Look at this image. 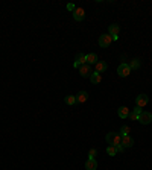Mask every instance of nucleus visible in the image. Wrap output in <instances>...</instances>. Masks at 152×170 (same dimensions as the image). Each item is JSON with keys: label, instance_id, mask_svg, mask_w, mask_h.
<instances>
[{"label": "nucleus", "instance_id": "1", "mask_svg": "<svg viewBox=\"0 0 152 170\" xmlns=\"http://www.w3.org/2000/svg\"><path fill=\"white\" fill-rule=\"evenodd\" d=\"M105 140L110 146H119L120 141H122V135L117 134V132H110V134H106Z\"/></svg>", "mask_w": 152, "mask_h": 170}, {"label": "nucleus", "instance_id": "2", "mask_svg": "<svg viewBox=\"0 0 152 170\" xmlns=\"http://www.w3.org/2000/svg\"><path fill=\"white\" fill-rule=\"evenodd\" d=\"M117 75L120 76V78H126L131 75V67H129V64L126 62H122L119 67H117Z\"/></svg>", "mask_w": 152, "mask_h": 170}, {"label": "nucleus", "instance_id": "3", "mask_svg": "<svg viewBox=\"0 0 152 170\" xmlns=\"http://www.w3.org/2000/svg\"><path fill=\"white\" fill-rule=\"evenodd\" d=\"M97 43H99V46H101V47H110V46H111V43H113V36H111L110 34L101 35Z\"/></svg>", "mask_w": 152, "mask_h": 170}, {"label": "nucleus", "instance_id": "4", "mask_svg": "<svg viewBox=\"0 0 152 170\" xmlns=\"http://www.w3.org/2000/svg\"><path fill=\"white\" fill-rule=\"evenodd\" d=\"M139 122L141 125H149L152 122V114L148 113V111H143V113L139 115Z\"/></svg>", "mask_w": 152, "mask_h": 170}, {"label": "nucleus", "instance_id": "5", "mask_svg": "<svg viewBox=\"0 0 152 170\" xmlns=\"http://www.w3.org/2000/svg\"><path fill=\"white\" fill-rule=\"evenodd\" d=\"M149 102V97L146 96V94H139L137 96V99H135V106H139V108H143V106H146Z\"/></svg>", "mask_w": 152, "mask_h": 170}, {"label": "nucleus", "instance_id": "6", "mask_svg": "<svg viewBox=\"0 0 152 170\" xmlns=\"http://www.w3.org/2000/svg\"><path fill=\"white\" fill-rule=\"evenodd\" d=\"M78 70H79V75H81L82 78H90V76H91V73H93L88 64H84V66H81Z\"/></svg>", "mask_w": 152, "mask_h": 170}, {"label": "nucleus", "instance_id": "7", "mask_svg": "<svg viewBox=\"0 0 152 170\" xmlns=\"http://www.w3.org/2000/svg\"><path fill=\"white\" fill-rule=\"evenodd\" d=\"M84 64H87V62H85V55H84V53H78V55H76V58H75L73 67H75V68H79L81 66H84Z\"/></svg>", "mask_w": 152, "mask_h": 170}, {"label": "nucleus", "instance_id": "8", "mask_svg": "<svg viewBox=\"0 0 152 170\" xmlns=\"http://www.w3.org/2000/svg\"><path fill=\"white\" fill-rule=\"evenodd\" d=\"M120 144H122L123 148H132V146H134V138H132L131 135L122 137V141H120Z\"/></svg>", "mask_w": 152, "mask_h": 170}, {"label": "nucleus", "instance_id": "9", "mask_svg": "<svg viewBox=\"0 0 152 170\" xmlns=\"http://www.w3.org/2000/svg\"><path fill=\"white\" fill-rule=\"evenodd\" d=\"M73 18H75L76 22H82V20L85 18V11H84L82 8H76V9L73 11Z\"/></svg>", "mask_w": 152, "mask_h": 170}, {"label": "nucleus", "instance_id": "10", "mask_svg": "<svg viewBox=\"0 0 152 170\" xmlns=\"http://www.w3.org/2000/svg\"><path fill=\"white\" fill-rule=\"evenodd\" d=\"M85 169L87 170H96L97 169V161L94 158H88L85 163Z\"/></svg>", "mask_w": 152, "mask_h": 170}, {"label": "nucleus", "instance_id": "11", "mask_svg": "<svg viewBox=\"0 0 152 170\" xmlns=\"http://www.w3.org/2000/svg\"><path fill=\"white\" fill-rule=\"evenodd\" d=\"M119 31H120V26H119V24H116V23L110 24V27H108V32H110V35H111L113 38H114V36H117Z\"/></svg>", "mask_w": 152, "mask_h": 170}, {"label": "nucleus", "instance_id": "12", "mask_svg": "<svg viewBox=\"0 0 152 170\" xmlns=\"http://www.w3.org/2000/svg\"><path fill=\"white\" fill-rule=\"evenodd\" d=\"M87 99H88V93H87V91H79L78 96H76V103L87 102Z\"/></svg>", "mask_w": 152, "mask_h": 170}, {"label": "nucleus", "instance_id": "13", "mask_svg": "<svg viewBox=\"0 0 152 170\" xmlns=\"http://www.w3.org/2000/svg\"><path fill=\"white\" fill-rule=\"evenodd\" d=\"M99 61V58L96 53H88V55H85V62L90 66V64H96Z\"/></svg>", "mask_w": 152, "mask_h": 170}, {"label": "nucleus", "instance_id": "14", "mask_svg": "<svg viewBox=\"0 0 152 170\" xmlns=\"http://www.w3.org/2000/svg\"><path fill=\"white\" fill-rule=\"evenodd\" d=\"M143 113V109L139 108V106H135L134 109H132V113H129V119L131 120H139V115Z\"/></svg>", "mask_w": 152, "mask_h": 170}, {"label": "nucleus", "instance_id": "15", "mask_svg": "<svg viewBox=\"0 0 152 170\" xmlns=\"http://www.w3.org/2000/svg\"><path fill=\"white\" fill-rule=\"evenodd\" d=\"M117 114H119L120 119H128L129 117V109L126 108V106H120V108L117 109Z\"/></svg>", "mask_w": 152, "mask_h": 170}, {"label": "nucleus", "instance_id": "16", "mask_svg": "<svg viewBox=\"0 0 152 170\" xmlns=\"http://www.w3.org/2000/svg\"><path fill=\"white\" fill-rule=\"evenodd\" d=\"M106 68H108V64H106L105 61H97V62H96V71H97V73L105 71Z\"/></svg>", "mask_w": 152, "mask_h": 170}, {"label": "nucleus", "instance_id": "17", "mask_svg": "<svg viewBox=\"0 0 152 170\" xmlns=\"http://www.w3.org/2000/svg\"><path fill=\"white\" fill-rule=\"evenodd\" d=\"M90 80H91V84H101V80H102V76H101V73H97V71L91 73V76H90Z\"/></svg>", "mask_w": 152, "mask_h": 170}, {"label": "nucleus", "instance_id": "18", "mask_svg": "<svg viewBox=\"0 0 152 170\" xmlns=\"http://www.w3.org/2000/svg\"><path fill=\"white\" fill-rule=\"evenodd\" d=\"M64 102L67 103V105H75V103H76V96H71V94H69V96L64 99Z\"/></svg>", "mask_w": 152, "mask_h": 170}, {"label": "nucleus", "instance_id": "19", "mask_svg": "<svg viewBox=\"0 0 152 170\" xmlns=\"http://www.w3.org/2000/svg\"><path fill=\"white\" fill-rule=\"evenodd\" d=\"M129 67H131V70H137V68L140 67V59H132V62L129 64Z\"/></svg>", "mask_w": 152, "mask_h": 170}, {"label": "nucleus", "instance_id": "20", "mask_svg": "<svg viewBox=\"0 0 152 170\" xmlns=\"http://www.w3.org/2000/svg\"><path fill=\"white\" fill-rule=\"evenodd\" d=\"M106 153H108L110 157H114V155L117 153L116 146H108V148H106Z\"/></svg>", "mask_w": 152, "mask_h": 170}, {"label": "nucleus", "instance_id": "21", "mask_svg": "<svg viewBox=\"0 0 152 170\" xmlns=\"http://www.w3.org/2000/svg\"><path fill=\"white\" fill-rule=\"evenodd\" d=\"M119 134H120V135L122 137H125V135H129V126H122V128H120V132H119Z\"/></svg>", "mask_w": 152, "mask_h": 170}, {"label": "nucleus", "instance_id": "22", "mask_svg": "<svg viewBox=\"0 0 152 170\" xmlns=\"http://www.w3.org/2000/svg\"><path fill=\"white\" fill-rule=\"evenodd\" d=\"M96 153H97L96 149H90V152H88V158H96Z\"/></svg>", "mask_w": 152, "mask_h": 170}, {"label": "nucleus", "instance_id": "23", "mask_svg": "<svg viewBox=\"0 0 152 170\" xmlns=\"http://www.w3.org/2000/svg\"><path fill=\"white\" fill-rule=\"evenodd\" d=\"M67 9H69V11H75L76 8H75V5H73V3H69V5H67Z\"/></svg>", "mask_w": 152, "mask_h": 170}, {"label": "nucleus", "instance_id": "24", "mask_svg": "<svg viewBox=\"0 0 152 170\" xmlns=\"http://www.w3.org/2000/svg\"><path fill=\"white\" fill-rule=\"evenodd\" d=\"M116 150H117V152H123V150H125V148H123L122 144H119V146H116Z\"/></svg>", "mask_w": 152, "mask_h": 170}]
</instances>
